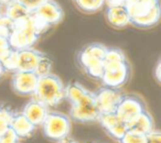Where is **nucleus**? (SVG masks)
Segmentation results:
<instances>
[{"label":"nucleus","instance_id":"nucleus-1","mask_svg":"<svg viewBox=\"0 0 161 143\" xmlns=\"http://www.w3.org/2000/svg\"><path fill=\"white\" fill-rule=\"evenodd\" d=\"M65 98L71 103L69 118L80 123L96 122L101 116L95 94L80 83H69L65 86Z\"/></svg>","mask_w":161,"mask_h":143},{"label":"nucleus","instance_id":"nucleus-2","mask_svg":"<svg viewBox=\"0 0 161 143\" xmlns=\"http://www.w3.org/2000/svg\"><path fill=\"white\" fill-rule=\"evenodd\" d=\"M130 77V66L125 53L117 47H107L101 81L104 86L119 89Z\"/></svg>","mask_w":161,"mask_h":143},{"label":"nucleus","instance_id":"nucleus-3","mask_svg":"<svg viewBox=\"0 0 161 143\" xmlns=\"http://www.w3.org/2000/svg\"><path fill=\"white\" fill-rule=\"evenodd\" d=\"M47 29L49 28L47 25L30 13L25 18L14 22L12 31L8 38L10 46L14 50L33 47V45L39 41L41 34L44 33Z\"/></svg>","mask_w":161,"mask_h":143},{"label":"nucleus","instance_id":"nucleus-4","mask_svg":"<svg viewBox=\"0 0 161 143\" xmlns=\"http://www.w3.org/2000/svg\"><path fill=\"white\" fill-rule=\"evenodd\" d=\"M32 96L49 108L55 107L65 98V85L58 75L49 73L39 76L38 84Z\"/></svg>","mask_w":161,"mask_h":143},{"label":"nucleus","instance_id":"nucleus-5","mask_svg":"<svg viewBox=\"0 0 161 143\" xmlns=\"http://www.w3.org/2000/svg\"><path fill=\"white\" fill-rule=\"evenodd\" d=\"M51 69L52 61L42 52L33 47L16 50V72H33L42 76Z\"/></svg>","mask_w":161,"mask_h":143},{"label":"nucleus","instance_id":"nucleus-6","mask_svg":"<svg viewBox=\"0 0 161 143\" xmlns=\"http://www.w3.org/2000/svg\"><path fill=\"white\" fill-rule=\"evenodd\" d=\"M107 46L102 43H91L80 50L77 55L80 66L88 76L101 79L104 69V58Z\"/></svg>","mask_w":161,"mask_h":143},{"label":"nucleus","instance_id":"nucleus-7","mask_svg":"<svg viewBox=\"0 0 161 143\" xmlns=\"http://www.w3.org/2000/svg\"><path fill=\"white\" fill-rule=\"evenodd\" d=\"M41 127L49 140L58 142L69 136L72 129V119L62 112L50 110Z\"/></svg>","mask_w":161,"mask_h":143},{"label":"nucleus","instance_id":"nucleus-8","mask_svg":"<svg viewBox=\"0 0 161 143\" xmlns=\"http://www.w3.org/2000/svg\"><path fill=\"white\" fill-rule=\"evenodd\" d=\"M146 110L143 100L136 95H123L116 114L126 123H130Z\"/></svg>","mask_w":161,"mask_h":143},{"label":"nucleus","instance_id":"nucleus-9","mask_svg":"<svg viewBox=\"0 0 161 143\" xmlns=\"http://www.w3.org/2000/svg\"><path fill=\"white\" fill-rule=\"evenodd\" d=\"M31 13L47 28L58 24L64 19L62 7L54 0H47Z\"/></svg>","mask_w":161,"mask_h":143},{"label":"nucleus","instance_id":"nucleus-10","mask_svg":"<svg viewBox=\"0 0 161 143\" xmlns=\"http://www.w3.org/2000/svg\"><path fill=\"white\" fill-rule=\"evenodd\" d=\"M95 94L96 103L101 114H110L116 112L123 94L117 88H112L104 86L101 89H98Z\"/></svg>","mask_w":161,"mask_h":143},{"label":"nucleus","instance_id":"nucleus-11","mask_svg":"<svg viewBox=\"0 0 161 143\" xmlns=\"http://www.w3.org/2000/svg\"><path fill=\"white\" fill-rule=\"evenodd\" d=\"M39 75L33 72H14L11 79V87L20 96H32L38 84Z\"/></svg>","mask_w":161,"mask_h":143},{"label":"nucleus","instance_id":"nucleus-12","mask_svg":"<svg viewBox=\"0 0 161 143\" xmlns=\"http://www.w3.org/2000/svg\"><path fill=\"white\" fill-rule=\"evenodd\" d=\"M97 121L101 123V125L109 135H112L113 138H115L118 141L128 130V124L119 118L116 112L101 114Z\"/></svg>","mask_w":161,"mask_h":143},{"label":"nucleus","instance_id":"nucleus-13","mask_svg":"<svg viewBox=\"0 0 161 143\" xmlns=\"http://www.w3.org/2000/svg\"><path fill=\"white\" fill-rule=\"evenodd\" d=\"M106 20L112 27L123 29L130 24V13L125 3L109 5L106 11Z\"/></svg>","mask_w":161,"mask_h":143},{"label":"nucleus","instance_id":"nucleus-14","mask_svg":"<svg viewBox=\"0 0 161 143\" xmlns=\"http://www.w3.org/2000/svg\"><path fill=\"white\" fill-rule=\"evenodd\" d=\"M49 111L50 108L47 106L33 98L31 101L25 103L21 112L25 114V117L30 122L33 123L36 127H39L43 123Z\"/></svg>","mask_w":161,"mask_h":143},{"label":"nucleus","instance_id":"nucleus-15","mask_svg":"<svg viewBox=\"0 0 161 143\" xmlns=\"http://www.w3.org/2000/svg\"><path fill=\"white\" fill-rule=\"evenodd\" d=\"M10 128L16 132L19 139H27L34 133L36 127L25 118L22 112H14Z\"/></svg>","mask_w":161,"mask_h":143},{"label":"nucleus","instance_id":"nucleus-16","mask_svg":"<svg viewBox=\"0 0 161 143\" xmlns=\"http://www.w3.org/2000/svg\"><path fill=\"white\" fill-rule=\"evenodd\" d=\"M128 129L142 134H148L150 131H152L154 129L153 119H152L151 114L147 110H145L135 120H132L130 123H128Z\"/></svg>","mask_w":161,"mask_h":143},{"label":"nucleus","instance_id":"nucleus-17","mask_svg":"<svg viewBox=\"0 0 161 143\" xmlns=\"http://www.w3.org/2000/svg\"><path fill=\"white\" fill-rule=\"evenodd\" d=\"M160 7H158L152 11L143 14V16L130 19V24L135 25L137 28H140V29L152 28L156 24H158L159 20H160Z\"/></svg>","mask_w":161,"mask_h":143},{"label":"nucleus","instance_id":"nucleus-18","mask_svg":"<svg viewBox=\"0 0 161 143\" xmlns=\"http://www.w3.org/2000/svg\"><path fill=\"white\" fill-rule=\"evenodd\" d=\"M31 12L27 9L23 5H21L17 0H11L9 3L6 5L5 10V16L8 17L11 21L17 22V21L21 20V19L28 17Z\"/></svg>","mask_w":161,"mask_h":143},{"label":"nucleus","instance_id":"nucleus-19","mask_svg":"<svg viewBox=\"0 0 161 143\" xmlns=\"http://www.w3.org/2000/svg\"><path fill=\"white\" fill-rule=\"evenodd\" d=\"M75 7L84 13H96L104 7L107 0H72Z\"/></svg>","mask_w":161,"mask_h":143},{"label":"nucleus","instance_id":"nucleus-20","mask_svg":"<svg viewBox=\"0 0 161 143\" xmlns=\"http://www.w3.org/2000/svg\"><path fill=\"white\" fill-rule=\"evenodd\" d=\"M14 112L8 108H0V136L10 128Z\"/></svg>","mask_w":161,"mask_h":143},{"label":"nucleus","instance_id":"nucleus-21","mask_svg":"<svg viewBox=\"0 0 161 143\" xmlns=\"http://www.w3.org/2000/svg\"><path fill=\"white\" fill-rule=\"evenodd\" d=\"M120 143H146V134L128 129L119 140Z\"/></svg>","mask_w":161,"mask_h":143},{"label":"nucleus","instance_id":"nucleus-22","mask_svg":"<svg viewBox=\"0 0 161 143\" xmlns=\"http://www.w3.org/2000/svg\"><path fill=\"white\" fill-rule=\"evenodd\" d=\"M12 27H14V21H11L3 13L0 14V36L9 38L12 31Z\"/></svg>","mask_w":161,"mask_h":143},{"label":"nucleus","instance_id":"nucleus-23","mask_svg":"<svg viewBox=\"0 0 161 143\" xmlns=\"http://www.w3.org/2000/svg\"><path fill=\"white\" fill-rule=\"evenodd\" d=\"M0 141L3 143H19L20 139H19V136L16 134V132H14L11 128H9L3 135L0 136Z\"/></svg>","mask_w":161,"mask_h":143},{"label":"nucleus","instance_id":"nucleus-24","mask_svg":"<svg viewBox=\"0 0 161 143\" xmlns=\"http://www.w3.org/2000/svg\"><path fill=\"white\" fill-rule=\"evenodd\" d=\"M11 46H10V43L8 38H3L0 36V62L5 58V56L11 51Z\"/></svg>","mask_w":161,"mask_h":143},{"label":"nucleus","instance_id":"nucleus-25","mask_svg":"<svg viewBox=\"0 0 161 143\" xmlns=\"http://www.w3.org/2000/svg\"><path fill=\"white\" fill-rule=\"evenodd\" d=\"M21 5H23L30 12L34 11L38 7H40L43 3H45L47 0H17Z\"/></svg>","mask_w":161,"mask_h":143},{"label":"nucleus","instance_id":"nucleus-26","mask_svg":"<svg viewBox=\"0 0 161 143\" xmlns=\"http://www.w3.org/2000/svg\"><path fill=\"white\" fill-rule=\"evenodd\" d=\"M146 143H161L160 131L153 129L148 134H146Z\"/></svg>","mask_w":161,"mask_h":143},{"label":"nucleus","instance_id":"nucleus-27","mask_svg":"<svg viewBox=\"0 0 161 143\" xmlns=\"http://www.w3.org/2000/svg\"><path fill=\"white\" fill-rule=\"evenodd\" d=\"M160 68H161V63L159 61L156 65V68H154V77H156L157 83H160L161 82V75H160Z\"/></svg>","mask_w":161,"mask_h":143},{"label":"nucleus","instance_id":"nucleus-28","mask_svg":"<svg viewBox=\"0 0 161 143\" xmlns=\"http://www.w3.org/2000/svg\"><path fill=\"white\" fill-rule=\"evenodd\" d=\"M58 143H78V142L72 140V139H69V136H67V138H65V139H63V140L58 141Z\"/></svg>","mask_w":161,"mask_h":143},{"label":"nucleus","instance_id":"nucleus-29","mask_svg":"<svg viewBox=\"0 0 161 143\" xmlns=\"http://www.w3.org/2000/svg\"><path fill=\"white\" fill-rule=\"evenodd\" d=\"M6 73V71H5V68H3V64H1V62H0V77L3 76V74Z\"/></svg>","mask_w":161,"mask_h":143},{"label":"nucleus","instance_id":"nucleus-30","mask_svg":"<svg viewBox=\"0 0 161 143\" xmlns=\"http://www.w3.org/2000/svg\"><path fill=\"white\" fill-rule=\"evenodd\" d=\"M11 0H0V5L1 6H6L7 3H9Z\"/></svg>","mask_w":161,"mask_h":143},{"label":"nucleus","instance_id":"nucleus-31","mask_svg":"<svg viewBox=\"0 0 161 143\" xmlns=\"http://www.w3.org/2000/svg\"><path fill=\"white\" fill-rule=\"evenodd\" d=\"M1 8H3V6H1V5H0V14H1V13H3V10H1Z\"/></svg>","mask_w":161,"mask_h":143},{"label":"nucleus","instance_id":"nucleus-32","mask_svg":"<svg viewBox=\"0 0 161 143\" xmlns=\"http://www.w3.org/2000/svg\"><path fill=\"white\" fill-rule=\"evenodd\" d=\"M0 143H3V142H1V141H0Z\"/></svg>","mask_w":161,"mask_h":143}]
</instances>
